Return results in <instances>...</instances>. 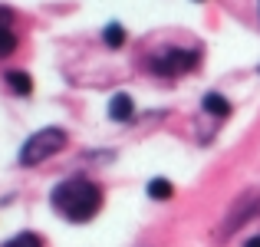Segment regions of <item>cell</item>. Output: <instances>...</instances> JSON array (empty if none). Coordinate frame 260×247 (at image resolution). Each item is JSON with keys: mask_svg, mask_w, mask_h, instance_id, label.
<instances>
[{"mask_svg": "<svg viewBox=\"0 0 260 247\" xmlns=\"http://www.w3.org/2000/svg\"><path fill=\"white\" fill-rule=\"evenodd\" d=\"M7 86H10L17 96H30L33 92V79L26 76L23 70H10V73H7Z\"/></svg>", "mask_w": 260, "mask_h": 247, "instance_id": "obj_7", "label": "cell"}, {"mask_svg": "<svg viewBox=\"0 0 260 247\" xmlns=\"http://www.w3.org/2000/svg\"><path fill=\"white\" fill-rule=\"evenodd\" d=\"M13 50H17V37H13L10 30H0V59L10 56Z\"/></svg>", "mask_w": 260, "mask_h": 247, "instance_id": "obj_11", "label": "cell"}, {"mask_svg": "<svg viewBox=\"0 0 260 247\" xmlns=\"http://www.w3.org/2000/svg\"><path fill=\"white\" fill-rule=\"evenodd\" d=\"M244 247H260V234H257V237H250V241L244 244Z\"/></svg>", "mask_w": 260, "mask_h": 247, "instance_id": "obj_13", "label": "cell"}, {"mask_svg": "<svg viewBox=\"0 0 260 247\" xmlns=\"http://www.w3.org/2000/svg\"><path fill=\"white\" fill-rule=\"evenodd\" d=\"M132 112H135V102H132L128 92H115L112 99H109V119L112 122H128Z\"/></svg>", "mask_w": 260, "mask_h": 247, "instance_id": "obj_5", "label": "cell"}, {"mask_svg": "<svg viewBox=\"0 0 260 247\" xmlns=\"http://www.w3.org/2000/svg\"><path fill=\"white\" fill-rule=\"evenodd\" d=\"M201 106H204V112H208V115H217V119H228V115H231V102L224 99L221 92H208L201 99Z\"/></svg>", "mask_w": 260, "mask_h": 247, "instance_id": "obj_6", "label": "cell"}, {"mask_svg": "<svg viewBox=\"0 0 260 247\" xmlns=\"http://www.w3.org/2000/svg\"><path fill=\"white\" fill-rule=\"evenodd\" d=\"M66 145V132L63 129H40L37 135H30V139L23 142V148H20V165H40L46 162L50 155H56L59 148Z\"/></svg>", "mask_w": 260, "mask_h": 247, "instance_id": "obj_2", "label": "cell"}, {"mask_svg": "<svg viewBox=\"0 0 260 247\" xmlns=\"http://www.w3.org/2000/svg\"><path fill=\"white\" fill-rule=\"evenodd\" d=\"M4 247H43V237H40V234H30V231H26V234L10 237V241H7Z\"/></svg>", "mask_w": 260, "mask_h": 247, "instance_id": "obj_10", "label": "cell"}, {"mask_svg": "<svg viewBox=\"0 0 260 247\" xmlns=\"http://www.w3.org/2000/svg\"><path fill=\"white\" fill-rule=\"evenodd\" d=\"M194 63H198V56L188 50H165L161 56L152 59V70L161 73V76H178V73L194 70Z\"/></svg>", "mask_w": 260, "mask_h": 247, "instance_id": "obj_3", "label": "cell"}, {"mask_svg": "<svg viewBox=\"0 0 260 247\" xmlns=\"http://www.w3.org/2000/svg\"><path fill=\"white\" fill-rule=\"evenodd\" d=\"M10 20H13V10L0 7V30H10Z\"/></svg>", "mask_w": 260, "mask_h": 247, "instance_id": "obj_12", "label": "cell"}, {"mask_svg": "<svg viewBox=\"0 0 260 247\" xmlns=\"http://www.w3.org/2000/svg\"><path fill=\"white\" fill-rule=\"evenodd\" d=\"M102 40H106V46L119 50V46L125 43V30H122V23H109L106 30H102Z\"/></svg>", "mask_w": 260, "mask_h": 247, "instance_id": "obj_9", "label": "cell"}, {"mask_svg": "<svg viewBox=\"0 0 260 247\" xmlns=\"http://www.w3.org/2000/svg\"><path fill=\"white\" fill-rule=\"evenodd\" d=\"M172 195H175V188H172L168 178H152V181H148V198H155V201H168Z\"/></svg>", "mask_w": 260, "mask_h": 247, "instance_id": "obj_8", "label": "cell"}, {"mask_svg": "<svg viewBox=\"0 0 260 247\" xmlns=\"http://www.w3.org/2000/svg\"><path fill=\"white\" fill-rule=\"evenodd\" d=\"M260 214V198L257 195H247L241 204H237L234 211H231V218H228V224H224V234H231V231L237 228V224H247L250 218H257Z\"/></svg>", "mask_w": 260, "mask_h": 247, "instance_id": "obj_4", "label": "cell"}, {"mask_svg": "<svg viewBox=\"0 0 260 247\" xmlns=\"http://www.w3.org/2000/svg\"><path fill=\"white\" fill-rule=\"evenodd\" d=\"M53 208L66 218V221H89L95 211L102 208V188L86 178H70V181L53 188Z\"/></svg>", "mask_w": 260, "mask_h": 247, "instance_id": "obj_1", "label": "cell"}]
</instances>
